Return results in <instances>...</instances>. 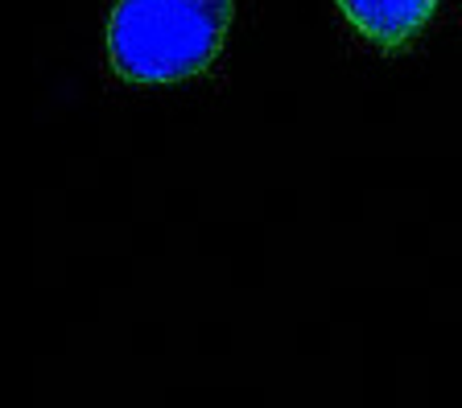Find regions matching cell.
Listing matches in <instances>:
<instances>
[{
    "label": "cell",
    "instance_id": "obj_1",
    "mask_svg": "<svg viewBox=\"0 0 462 408\" xmlns=\"http://www.w3.org/2000/svg\"><path fill=\"white\" fill-rule=\"evenodd\" d=\"M231 25V0H116L107 59L128 83H182L215 62Z\"/></svg>",
    "mask_w": 462,
    "mask_h": 408
},
{
    "label": "cell",
    "instance_id": "obj_2",
    "mask_svg": "<svg viewBox=\"0 0 462 408\" xmlns=\"http://www.w3.org/2000/svg\"><path fill=\"white\" fill-rule=\"evenodd\" d=\"M338 9L367 41L404 46L417 30H425L438 0H338Z\"/></svg>",
    "mask_w": 462,
    "mask_h": 408
}]
</instances>
